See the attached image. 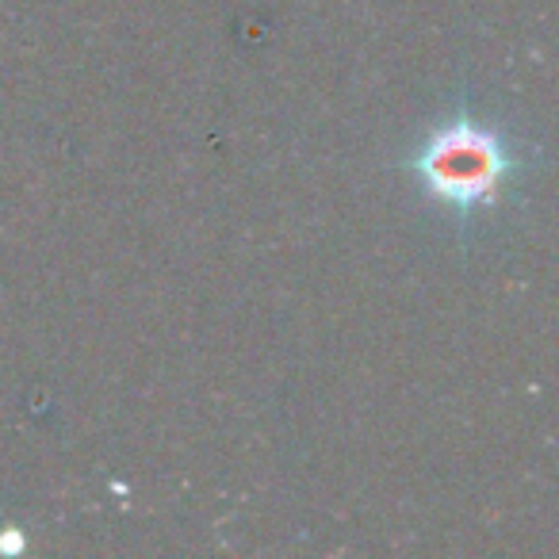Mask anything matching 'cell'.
<instances>
[{"instance_id": "1", "label": "cell", "mask_w": 559, "mask_h": 559, "mask_svg": "<svg viewBox=\"0 0 559 559\" xmlns=\"http://www.w3.org/2000/svg\"><path fill=\"white\" fill-rule=\"evenodd\" d=\"M411 173L429 200L467 215L498 203L518 173V157L495 127L460 116L426 134L411 157Z\"/></svg>"}]
</instances>
